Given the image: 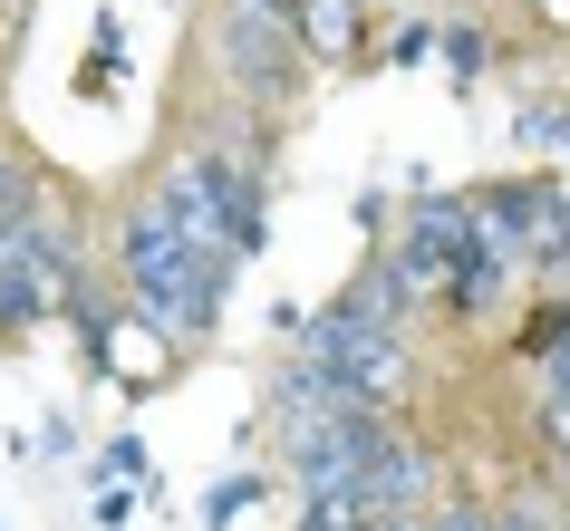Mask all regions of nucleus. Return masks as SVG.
I'll return each mask as SVG.
<instances>
[{"label": "nucleus", "instance_id": "obj_1", "mask_svg": "<svg viewBox=\"0 0 570 531\" xmlns=\"http://www.w3.org/2000/svg\"><path fill=\"white\" fill-rule=\"evenodd\" d=\"M107 262H117V291H126V319L146 328L155 348H213V328H223V309H233L242 291V252H213V242H184L175 223H165V204H155L146 184L126 194L117 233H107Z\"/></svg>", "mask_w": 570, "mask_h": 531}, {"label": "nucleus", "instance_id": "obj_2", "mask_svg": "<svg viewBox=\"0 0 570 531\" xmlns=\"http://www.w3.org/2000/svg\"><path fill=\"white\" fill-rule=\"evenodd\" d=\"M194 78L204 97L223 107H252V117H291L309 88V49L301 30H281V20H252L233 0H213L204 20H194Z\"/></svg>", "mask_w": 570, "mask_h": 531}, {"label": "nucleus", "instance_id": "obj_3", "mask_svg": "<svg viewBox=\"0 0 570 531\" xmlns=\"http://www.w3.org/2000/svg\"><path fill=\"white\" fill-rule=\"evenodd\" d=\"M291 348H309L338 377V396H358V406H387V415L416 406V377H425L416 367V328H387V319H358L348 299H320Z\"/></svg>", "mask_w": 570, "mask_h": 531}, {"label": "nucleus", "instance_id": "obj_4", "mask_svg": "<svg viewBox=\"0 0 570 531\" xmlns=\"http://www.w3.org/2000/svg\"><path fill=\"white\" fill-rule=\"evenodd\" d=\"M474 194V242L483 252H503V262L532 271L551 242H570V184L551 165H512V175H483L464 184Z\"/></svg>", "mask_w": 570, "mask_h": 531}, {"label": "nucleus", "instance_id": "obj_5", "mask_svg": "<svg viewBox=\"0 0 570 531\" xmlns=\"http://www.w3.org/2000/svg\"><path fill=\"white\" fill-rule=\"evenodd\" d=\"M387 252H396V271H406V291L435 309L445 281L483 252V242H474V194H464V184H425V194H406V204H396Z\"/></svg>", "mask_w": 570, "mask_h": 531}, {"label": "nucleus", "instance_id": "obj_6", "mask_svg": "<svg viewBox=\"0 0 570 531\" xmlns=\"http://www.w3.org/2000/svg\"><path fill=\"white\" fill-rule=\"evenodd\" d=\"M387 435H396L387 406H338L320 435H301L291 454H281V473H291V493H358Z\"/></svg>", "mask_w": 570, "mask_h": 531}, {"label": "nucleus", "instance_id": "obj_7", "mask_svg": "<svg viewBox=\"0 0 570 531\" xmlns=\"http://www.w3.org/2000/svg\"><path fill=\"white\" fill-rule=\"evenodd\" d=\"M358 493H367V512H435V502L454 493V454L425 435V425L396 415V435L377 444V464H367Z\"/></svg>", "mask_w": 570, "mask_h": 531}, {"label": "nucleus", "instance_id": "obj_8", "mask_svg": "<svg viewBox=\"0 0 570 531\" xmlns=\"http://www.w3.org/2000/svg\"><path fill=\"white\" fill-rule=\"evenodd\" d=\"M522 291H532V271H522V262H503V252H474V262L445 281L435 319H454L464 338H483V328H503L512 309H522Z\"/></svg>", "mask_w": 570, "mask_h": 531}, {"label": "nucleus", "instance_id": "obj_9", "mask_svg": "<svg viewBox=\"0 0 570 531\" xmlns=\"http://www.w3.org/2000/svg\"><path fill=\"white\" fill-rule=\"evenodd\" d=\"M30 223H39V213H30ZM30 223L0 233V338H39V328L59 319V281H49V262H39Z\"/></svg>", "mask_w": 570, "mask_h": 531}, {"label": "nucleus", "instance_id": "obj_10", "mask_svg": "<svg viewBox=\"0 0 570 531\" xmlns=\"http://www.w3.org/2000/svg\"><path fill=\"white\" fill-rule=\"evenodd\" d=\"M503 59H512V39L493 30V0L483 10H435V68L454 78V97H474Z\"/></svg>", "mask_w": 570, "mask_h": 531}, {"label": "nucleus", "instance_id": "obj_11", "mask_svg": "<svg viewBox=\"0 0 570 531\" xmlns=\"http://www.w3.org/2000/svg\"><path fill=\"white\" fill-rule=\"evenodd\" d=\"M367 10L377 0H301V49L309 68H367Z\"/></svg>", "mask_w": 570, "mask_h": 531}, {"label": "nucleus", "instance_id": "obj_12", "mask_svg": "<svg viewBox=\"0 0 570 531\" xmlns=\"http://www.w3.org/2000/svg\"><path fill=\"white\" fill-rule=\"evenodd\" d=\"M512 155H522V165L561 155L570 165V88H522L512 97Z\"/></svg>", "mask_w": 570, "mask_h": 531}, {"label": "nucleus", "instance_id": "obj_13", "mask_svg": "<svg viewBox=\"0 0 570 531\" xmlns=\"http://www.w3.org/2000/svg\"><path fill=\"white\" fill-rule=\"evenodd\" d=\"M570 338V291H522V309L503 319V357L522 367H551V348Z\"/></svg>", "mask_w": 570, "mask_h": 531}, {"label": "nucleus", "instance_id": "obj_14", "mask_svg": "<svg viewBox=\"0 0 570 531\" xmlns=\"http://www.w3.org/2000/svg\"><path fill=\"white\" fill-rule=\"evenodd\" d=\"M49 194H59V184L39 175V155L20 146V136H0V233H20V223L49 204Z\"/></svg>", "mask_w": 570, "mask_h": 531}, {"label": "nucleus", "instance_id": "obj_15", "mask_svg": "<svg viewBox=\"0 0 570 531\" xmlns=\"http://www.w3.org/2000/svg\"><path fill=\"white\" fill-rule=\"evenodd\" d=\"M68 88L88 97V107H107V97L126 88V20L117 10H97V30H88V59H78V78Z\"/></svg>", "mask_w": 570, "mask_h": 531}, {"label": "nucleus", "instance_id": "obj_16", "mask_svg": "<svg viewBox=\"0 0 570 531\" xmlns=\"http://www.w3.org/2000/svg\"><path fill=\"white\" fill-rule=\"evenodd\" d=\"M493 531H570V502L551 473H532V483H512L503 502H493Z\"/></svg>", "mask_w": 570, "mask_h": 531}, {"label": "nucleus", "instance_id": "obj_17", "mask_svg": "<svg viewBox=\"0 0 570 531\" xmlns=\"http://www.w3.org/2000/svg\"><path fill=\"white\" fill-rule=\"evenodd\" d=\"M435 59V10H396V30L367 39V68H416Z\"/></svg>", "mask_w": 570, "mask_h": 531}, {"label": "nucleus", "instance_id": "obj_18", "mask_svg": "<svg viewBox=\"0 0 570 531\" xmlns=\"http://www.w3.org/2000/svg\"><path fill=\"white\" fill-rule=\"evenodd\" d=\"M262 493H271V473H262V464H242V473H223V483H204V502H194V512H204V531H233Z\"/></svg>", "mask_w": 570, "mask_h": 531}, {"label": "nucleus", "instance_id": "obj_19", "mask_svg": "<svg viewBox=\"0 0 570 531\" xmlns=\"http://www.w3.org/2000/svg\"><path fill=\"white\" fill-rule=\"evenodd\" d=\"M97 483H136V493H146V483H155V454H146V435H136V425H126V435H107V444H97Z\"/></svg>", "mask_w": 570, "mask_h": 531}, {"label": "nucleus", "instance_id": "obj_20", "mask_svg": "<svg viewBox=\"0 0 570 531\" xmlns=\"http://www.w3.org/2000/svg\"><path fill=\"white\" fill-rule=\"evenodd\" d=\"M291 531H367V493H301Z\"/></svg>", "mask_w": 570, "mask_h": 531}, {"label": "nucleus", "instance_id": "obj_21", "mask_svg": "<svg viewBox=\"0 0 570 531\" xmlns=\"http://www.w3.org/2000/svg\"><path fill=\"white\" fill-rule=\"evenodd\" d=\"M522 425H532V464H561V454H570V396L541 386V406L522 415Z\"/></svg>", "mask_w": 570, "mask_h": 531}, {"label": "nucleus", "instance_id": "obj_22", "mask_svg": "<svg viewBox=\"0 0 570 531\" xmlns=\"http://www.w3.org/2000/svg\"><path fill=\"white\" fill-rule=\"evenodd\" d=\"M425 531H493V502L483 493H445L435 512H425Z\"/></svg>", "mask_w": 570, "mask_h": 531}, {"label": "nucleus", "instance_id": "obj_23", "mask_svg": "<svg viewBox=\"0 0 570 531\" xmlns=\"http://www.w3.org/2000/svg\"><path fill=\"white\" fill-rule=\"evenodd\" d=\"M30 454H39V464H68V454H78V425H68V415H49V425L30 435Z\"/></svg>", "mask_w": 570, "mask_h": 531}, {"label": "nucleus", "instance_id": "obj_24", "mask_svg": "<svg viewBox=\"0 0 570 531\" xmlns=\"http://www.w3.org/2000/svg\"><path fill=\"white\" fill-rule=\"evenodd\" d=\"M126 493H136V483H97V531H126V522H136V502H126Z\"/></svg>", "mask_w": 570, "mask_h": 531}, {"label": "nucleus", "instance_id": "obj_25", "mask_svg": "<svg viewBox=\"0 0 570 531\" xmlns=\"http://www.w3.org/2000/svg\"><path fill=\"white\" fill-rule=\"evenodd\" d=\"M233 10H252V20H281V30H301V0H233Z\"/></svg>", "mask_w": 570, "mask_h": 531}, {"label": "nucleus", "instance_id": "obj_26", "mask_svg": "<svg viewBox=\"0 0 570 531\" xmlns=\"http://www.w3.org/2000/svg\"><path fill=\"white\" fill-rule=\"evenodd\" d=\"M541 386H551V396H570V338L551 348V367H541Z\"/></svg>", "mask_w": 570, "mask_h": 531}, {"label": "nucleus", "instance_id": "obj_27", "mask_svg": "<svg viewBox=\"0 0 570 531\" xmlns=\"http://www.w3.org/2000/svg\"><path fill=\"white\" fill-rule=\"evenodd\" d=\"M541 473H551V483H561V502H570V454H561V464H541Z\"/></svg>", "mask_w": 570, "mask_h": 531}, {"label": "nucleus", "instance_id": "obj_28", "mask_svg": "<svg viewBox=\"0 0 570 531\" xmlns=\"http://www.w3.org/2000/svg\"><path fill=\"white\" fill-rule=\"evenodd\" d=\"M377 10H425V0H377Z\"/></svg>", "mask_w": 570, "mask_h": 531}, {"label": "nucleus", "instance_id": "obj_29", "mask_svg": "<svg viewBox=\"0 0 570 531\" xmlns=\"http://www.w3.org/2000/svg\"><path fill=\"white\" fill-rule=\"evenodd\" d=\"M0 39H10V30H0Z\"/></svg>", "mask_w": 570, "mask_h": 531}]
</instances>
